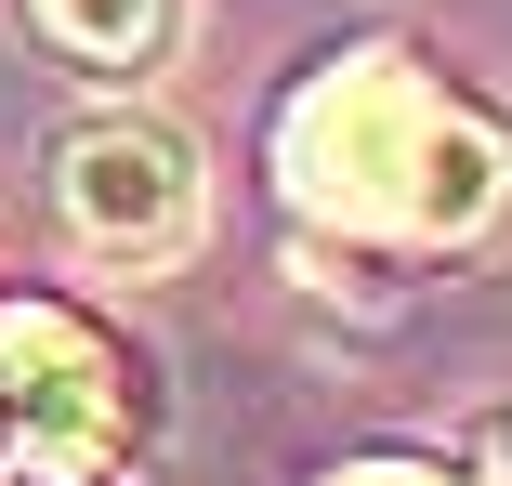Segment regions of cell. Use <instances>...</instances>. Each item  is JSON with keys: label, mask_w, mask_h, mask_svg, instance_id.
I'll use <instances>...</instances> for the list:
<instances>
[{"label": "cell", "mask_w": 512, "mask_h": 486, "mask_svg": "<svg viewBox=\"0 0 512 486\" xmlns=\"http://www.w3.org/2000/svg\"><path fill=\"white\" fill-rule=\"evenodd\" d=\"M276 171H289V198L316 211V224H342V237L460 250L512 198V132L473 106V92H447L434 66L355 53V66H329V79L289 92Z\"/></svg>", "instance_id": "1"}, {"label": "cell", "mask_w": 512, "mask_h": 486, "mask_svg": "<svg viewBox=\"0 0 512 486\" xmlns=\"http://www.w3.org/2000/svg\"><path fill=\"white\" fill-rule=\"evenodd\" d=\"M27 27L79 66V79H145L184 27V0H27Z\"/></svg>", "instance_id": "4"}, {"label": "cell", "mask_w": 512, "mask_h": 486, "mask_svg": "<svg viewBox=\"0 0 512 486\" xmlns=\"http://www.w3.org/2000/svg\"><path fill=\"white\" fill-rule=\"evenodd\" d=\"M329 486H460V473H421V460H355V473H329Z\"/></svg>", "instance_id": "5"}, {"label": "cell", "mask_w": 512, "mask_h": 486, "mask_svg": "<svg viewBox=\"0 0 512 486\" xmlns=\"http://www.w3.org/2000/svg\"><path fill=\"white\" fill-rule=\"evenodd\" d=\"M53 211L92 263L119 276H158L197 250V224H211V184H197V145L158 132V119H92L53 145Z\"/></svg>", "instance_id": "3"}, {"label": "cell", "mask_w": 512, "mask_h": 486, "mask_svg": "<svg viewBox=\"0 0 512 486\" xmlns=\"http://www.w3.org/2000/svg\"><path fill=\"white\" fill-rule=\"evenodd\" d=\"M132 434V368L119 342L66 303H0V473L92 486Z\"/></svg>", "instance_id": "2"}]
</instances>
